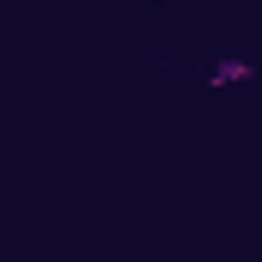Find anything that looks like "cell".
I'll use <instances>...</instances> for the list:
<instances>
[]
</instances>
